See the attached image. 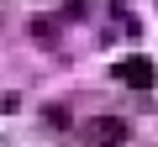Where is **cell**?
<instances>
[{
  "instance_id": "1",
  "label": "cell",
  "mask_w": 158,
  "mask_h": 147,
  "mask_svg": "<svg viewBox=\"0 0 158 147\" xmlns=\"http://www.w3.org/2000/svg\"><path fill=\"white\" fill-rule=\"evenodd\" d=\"M116 74H121L127 84H137V89H148V84H153V63H148V58H127Z\"/></svg>"
},
{
  "instance_id": "2",
  "label": "cell",
  "mask_w": 158,
  "mask_h": 147,
  "mask_svg": "<svg viewBox=\"0 0 158 147\" xmlns=\"http://www.w3.org/2000/svg\"><path fill=\"white\" fill-rule=\"evenodd\" d=\"M90 142L116 147V142H127V126H121V121H90Z\"/></svg>"
}]
</instances>
